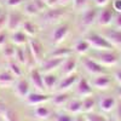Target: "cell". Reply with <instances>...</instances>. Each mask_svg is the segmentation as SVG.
<instances>
[{"mask_svg":"<svg viewBox=\"0 0 121 121\" xmlns=\"http://www.w3.org/2000/svg\"><path fill=\"white\" fill-rule=\"evenodd\" d=\"M110 1H112V0H93V4L97 7H104V6L109 5Z\"/></svg>","mask_w":121,"mask_h":121,"instance_id":"43","label":"cell"},{"mask_svg":"<svg viewBox=\"0 0 121 121\" xmlns=\"http://www.w3.org/2000/svg\"><path fill=\"white\" fill-rule=\"evenodd\" d=\"M33 3L35 4V6H36V9L39 10L40 13L44 12L45 10L47 9V5H46V3L44 1V0H33Z\"/></svg>","mask_w":121,"mask_h":121,"instance_id":"40","label":"cell"},{"mask_svg":"<svg viewBox=\"0 0 121 121\" xmlns=\"http://www.w3.org/2000/svg\"><path fill=\"white\" fill-rule=\"evenodd\" d=\"M44 1H45V3H46V1H47V0H44Z\"/></svg>","mask_w":121,"mask_h":121,"instance_id":"53","label":"cell"},{"mask_svg":"<svg viewBox=\"0 0 121 121\" xmlns=\"http://www.w3.org/2000/svg\"><path fill=\"white\" fill-rule=\"evenodd\" d=\"M28 47L30 48V51H32V53H33V56H34V58L36 60V63L39 65L45 59L46 53H47L43 41L39 39V36L29 38V40H28Z\"/></svg>","mask_w":121,"mask_h":121,"instance_id":"7","label":"cell"},{"mask_svg":"<svg viewBox=\"0 0 121 121\" xmlns=\"http://www.w3.org/2000/svg\"><path fill=\"white\" fill-rule=\"evenodd\" d=\"M73 50L74 52L78 55V56H84V55H87L90 51H91V46L88 44V41L82 36L78 39L74 43V46H73Z\"/></svg>","mask_w":121,"mask_h":121,"instance_id":"24","label":"cell"},{"mask_svg":"<svg viewBox=\"0 0 121 121\" xmlns=\"http://www.w3.org/2000/svg\"><path fill=\"white\" fill-rule=\"evenodd\" d=\"M99 7L95 6H88L81 12H79V19H78V27L82 30H88L93 24L97 23V17H98Z\"/></svg>","mask_w":121,"mask_h":121,"instance_id":"4","label":"cell"},{"mask_svg":"<svg viewBox=\"0 0 121 121\" xmlns=\"http://www.w3.org/2000/svg\"><path fill=\"white\" fill-rule=\"evenodd\" d=\"M51 99V95H48L46 92H30L26 98V103L28 105H32V107H35V105H40L45 102H50Z\"/></svg>","mask_w":121,"mask_h":121,"instance_id":"16","label":"cell"},{"mask_svg":"<svg viewBox=\"0 0 121 121\" xmlns=\"http://www.w3.org/2000/svg\"><path fill=\"white\" fill-rule=\"evenodd\" d=\"M74 50L73 47H68V46H56L53 47L51 51H47L46 57H55V58H67L68 56L74 55Z\"/></svg>","mask_w":121,"mask_h":121,"instance_id":"20","label":"cell"},{"mask_svg":"<svg viewBox=\"0 0 121 121\" xmlns=\"http://www.w3.org/2000/svg\"><path fill=\"white\" fill-rule=\"evenodd\" d=\"M99 108L102 112L104 113H109V112H112V110L115 108L116 105V99L112 96H104L99 99Z\"/></svg>","mask_w":121,"mask_h":121,"instance_id":"26","label":"cell"},{"mask_svg":"<svg viewBox=\"0 0 121 121\" xmlns=\"http://www.w3.org/2000/svg\"><path fill=\"white\" fill-rule=\"evenodd\" d=\"M84 38L88 41L91 50H113L114 46L100 34L96 32H86Z\"/></svg>","mask_w":121,"mask_h":121,"instance_id":"6","label":"cell"},{"mask_svg":"<svg viewBox=\"0 0 121 121\" xmlns=\"http://www.w3.org/2000/svg\"><path fill=\"white\" fill-rule=\"evenodd\" d=\"M75 93L81 98L92 96L93 95V87H92V85H91V82L87 79L80 76L79 81L75 85Z\"/></svg>","mask_w":121,"mask_h":121,"instance_id":"15","label":"cell"},{"mask_svg":"<svg viewBox=\"0 0 121 121\" xmlns=\"http://www.w3.org/2000/svg\"><path fill=\"white\" fill-rule=\"evenodd\" d=\"M46 5H47V7L58 6V5H59V0H47V1H46Z\"/></svg>","mask_w":121,"mask_h":121,"instance_id":"45","label":"cell"},{"mask_svg":"<svg viewBox=\"0 0 121 121\" xmlns=\"http://www.w3.org/2000/svg\"><path fill=\"white\" fill-rule=\"evenodd\" d=\"M28 76H29V82L38 92H46L45 86H44V79L43 73L40 72L39 67H35L33 69L28 70Z\"/></svg>","mask_w":121,"mask_h":121,"instance_id":"12","label":"cell"},{"mask_svg":"<svg viewBox=\"0 0 121 121\" xmlns=\"http://www.w3.org/2000/svg\"><path fill=\"white\" fill-rule=\"evenodd\" d=\"M115 12L112 7V5H107L104 7H100L98 11V17H97V24L99 27H108L110 24H113Z\"/></svg>","mask_w":121,"mask_h":121,"instance_id":"10","label":"cell"},{"mask_svg":"<svg viewBox=\"0 0 121 121\" xmlns=\"http://www.w3.org/2000/svg\"><path fill=\"white\" fill-rule=\"evenodd\" d=\"M26 0H4L3 6L7 10H12V9H17L19 6H22Z\"/></svg>","mask_w":121,"mask_h":121,"instance_id":"35","label":"cell"},{"mask_svg":"<svg viewBox=\"0 0 121 121\" xmlns=\"http://www.w3.org/2000/svg\"><path fill=\"white\" fill-rule=\"evenodd\" d=\"M112 7L115 13H121V0H112Z\"/></svg>","mask_w":121,"mask_h":121,"instance_id":"41","label":"cell"},{"mask_svg":"<svg viewBox=\"0 0 121 121\" xmlns=\"http://www.w3.org/2000/svg\"><path fill=\"white\" fill-rule=\"evenodd\" d=\"M107 121H114V120H107Z\"/></svg>","mask_w":121,"mask_h":121,"instance_id":"52","label":"cell"},{"mask_svg":"<svg viewBox=\"0 0 121 121\" xmlns=\"http://www.w3.org/2000/svg\"><path fill=\"white\" fill-rule=\"evenodd\" d=\"M43 79H44V86H45V91L46 92H53L57 88V85L59 82V76L56 74V72L52 73H45L43 74Z\"/></svg>","mask_w":121,"mask_h":121,"instance_id":"18","label":"cell"},{"mask_svg":"<svg viewBox=\"0 0 121 121\" xmlns=\"http://www.w3.org/2000/svg\"><path fill=\"white\" fill-rule=\"evenodd\" d=\"M65 110L69 114H79L82 112V99L76 98V99H70L65 104Z\"/></svg>","mask_w":121,"mask_h":121,"instance_id":"29","label":"cell"},{"mask_svg":"<svg viewBox=\"0 0 121 121\" xmlns=\"http://www.w3.org/2000/svg\"><path fill=\"white\" fill-rule=\"evenodd\" d=\"M120 58H121V56H120Z\"/></svg>","mask_w":121,"mask_h":121,"instance_id":"54","label":"cell"},{"mask_svg":"<svg viewBox=\"0 0 121 121\" xmlns=\"http://www.w3.org/2000/svg\"><path fill=\"white\" fill-rule=\"evenodd\" d=\"M52 30L50 33V43L53 47L62 45V43L68 38L70 30H72V26L68 21H63L60 23H57L52 26Z\"/></svg>","mask_w":121,"mask_h":121,"instance_id":"3","label":"cell"},{"mask_svg":"<svg viewBox=\"0 0 121 121\" xmlns=\"http://www.w3.org/2000/svg\"><path fill=\"white\" fill-rule=\"evenodd\" d=\"M69 16L68 6L58 5L55 7H47L44 12H41L36 18V23L40 26H55L65 21V18Z\"/></svg>","mask_w":121,"mask_h":121,"instance_id":"1","label":"cell"},{"mask_svg":"<svg viewBox=\"0 0 121 121\" xmlns=\"http://www.w3.org/2000/svg\"><path fill=\"white\" fill-rule=\"evenodd\" d=\"M74 121H85V119H84L82 116H79V117H78L76 120H74Z\"/></svg>","mask_w":121,"mask_h":121,"instance_id":"48","label":"cell"},{"mask_svg":"<svg viewBox=\"0 0 121 121\" xmlns=\"http://www.w3.org/2000/svg\"><path fill=\"white\" fill-rule=\"evenodd\" d=\"M7 21H9V11L7 9H5L0 15V30L7 29Z\"/></svg>","mask_w":121,"mask_h":121,"instance_id":"36","label":"cell"},{"mask_svg":"<svg viewBox=\"0 0 121 121\" xmlns=\"http://www.w3.org/2000/svg\"><path fill=\"white\" fill-rule=\"evenodd\" d=\"M3 117H4V121H19L17 113L13 109H10V108H6L4 110Z\"/></svg>","mask_w":121,"mask_h":121,"instance_id":"34","label":"cell"},{"mask_svg":"<svg viewBox=\"0 0 121 121\" xmlns=\"http://www.w3.org/2000/svg\"><path fill=\"white\" fill-rule=\"evenodd\" d=\"M69 100H70V97H69L68 91H65V92L57 91L53 96H51L50 102H51L53 105H56V107H65V104L69 102Z\"/></svg>","mask_w":121,"mask_h":121,"instance_id":"25","label":"cell"},{"mask_svg":"<svg viewBox=\"0 0 121 121\" xmlns=\"http://www.w3.org/2000/svg\"><path fill=\"white\" fill-rule=\"evenodd\" d=\"M4 10H5V7H4V6H1V5H0V15H1V12L4 11Z\"/></svg>","mask_w":121,"mask_h":121,"instance_id":"49","label":"cell"},{"mask_svg":"<svg viewBox=\"0 0 121 121\" xmlns=\"http://www.w3.org/2000/svg\"><path fill=\"white\" fill-rule=\"evenodd\" d=\"M88 6H90V0H72V7L78 13Z\"/></svg>","mask_w":121,"mask_h":121,"instance_id":"33","label":"cell"},{"mask_svg":"<svg viewBox=\"0 0 121 121\" xmlns=\"http://www.w3.org/2000/svg\"><path fill=\"white\" fill-rule=\"evenodd\" d=\"M9 11V21H7V30L10 33L15 32L17 29H21L26 16L22 11H17V10H7Z\"/></svg>","mask_w":121,"mask_h":121,"instance_id":"8","label":"cell"},{"mask_svg":"<svg viewBox=\"0 0 121 121\" xmlns=\"http://www.w3.org/2000/svg\"><path fill=\"white\" fill-rule=\"evenodd\" d=\"M102 34L108 41L112 44L114 47L116 46H121V29H117V28H109V29H105Z\"/></svg>","mask_w":121,"mask_h":121,"instance_id":"19","label":"cell"},{"mask_svg":"<svg viewBox=\"0 0 121 121\" xmlns=\"http://www.w3.org/2000/svg\"><path fill=\"white\" fill-rule=\"evenodd\" d=\"M119 96H120V98H121V87L119 88Z\"/></svg>","mask_w":121,"mask_h":121,"instance_id":"50","label":"cell"},{"mask_svg":"<svg viewBox=\"0 0 121 121\" xmlns=\"http://www.w3.org/2000/svg\"><path fill=\"white\" fill-rule=\"evenodd\" d=\"M16 76L5 67L0 69V87H11L16 81Z\"/></svg>","mask_w":121,"mask_h":121,"instance_id":"22","label":"cell"},{"mask_svg":"<svg viewBox=\"0 0 121 121\" xmlns=\"http://www.w3.org/2000/svg\"><path fill=\"white\" fill-rule=\"evenodd\" d=\"M22 12L24 13V16H27V17H38L39 15H40V12H39V10L36 9V6H35V4L33 3V0H26V1L23 3V5H22Z\"/></svg>","mask_w":121,"mask_h":121,"instance_id":"28","label":"cell"},{"mask_svg":"<svg viewBox=\"0 0 121 121\" xmlns=\"http://www.w3.org/2000/svg\"><path fill=\"white\" fill-rule=\"evenodd\" d=\"M3 4H4V0H0V5L3 6Z\"/></svg>","mask_w":121,"mask_h":121,"instance_id":"51","label":"cell"},{"mask_svg":"<svg viewBox=\"0 0 121 121\" xmlns=\"http://www.w3.org/2000/svg\"><path fill=\"white\" fill-rule=\"evenodd\" d=\"M0 52H1V56L5 62L12 60L15 59V56H16V45H13L11 41H9L6 45L0 47Z\"/></svg>","mask_w":121,"mask_h":121,"instance_id":"27","label":"cell"},{"mask_svg":"<svg viewBox=\"0 0 121 121\" xmlns=\"http://www.w3.org/2000/svg\"><path fill=\"white\" fill-rule=\"evenodd\" d=\"M113 82V79L108 74H100V75H96L93 76V79L91 80V85L92 87L99 90V91H105L108 88H110Z\"/></svg>","mask_w":121,"mask_h":121,"instance_id":"17","label":"cell"},{"mask_svg":"<svg viewBox=\"0 0 121 121\" xmlns=\"http://www.w3.org/2000/svg\"><path fill=\"white\" fill-rule=\"evenodd\" d=\"M10 41V32L7 29L0 30V47H3Z\"/></svg>","mask_w":121,"mask_h":121,"instance_id":"37","label":"cell"},{"mask_svg":"<svg viewBox=\"0 0 121 121\" xmlns=\"http://www.w3.org/2000/svg\"><path fill=\"white\" fill-rule=\"evenodd\" d=\"M79 63L86 72L92 75H100V74H107V69L105 67H103L102 64H99L97 60H95L92 57H90L88 55H84L79 57Z\"/></svg>","mask_w":121,"mask_h":121,"instance_id":"5","label":"cell"},{"mask_svg":"<svg viewBox=\"0 0 121 121\" xmlns=\"http://www.w3.org/2000/svg\"><path fill=\"white\" fill-rule=\"evenodd\" d=\"M80 79V75L79 73H73V74H69V75H65V76H62L59 79V82L57 85V91H62V92H65V91H69L70 88H73L76 82L79 81Z\"/></svg>","mask_w":121,"mask_h":121,"instance_id":"14","label":"cell"},{"mask_svg":"<svg viewBox=\"0 0 121 121\" xmlns=\"http://www.w3.org/2000/svg\"><path fill=\"white\" fill-rule=\"evenodd\" d=\"M79 56L76 53L72 55V56H68L67 58H64L62 65L58 70H60V75L65 76L69 74H73L78 72V67H79Z\"/></svg>","mask_w":121,"mask_h":121,"instance_id":"9","label":"cell"},{"mask_svg":"<svg viewBox=\"0 0 121 121\" xmlns=\"http://www.w3.org/2000/svg\"><path fill=\"white\" fill-rule=\"evenodd\" d=\"M29 36L23 32L22 29H17L15 32L10 33V41L16 46H24L28 44Z\"/></svg>","mask_w":121,"mask_h":121,"instance_id":"21","label":"cell"},{"mask_svg":"<svg viewBox=\"0 0 121 121\" xmlns=\"http://www.w3.org/2000/svg\"><path fill=\"white\" fill-rule=\"evenodd\" d=\"M103 67H115L119 62V55L113 50H93L87 53Z\"/></svg>","mask_w":121,"mask_h":121,"instance_id":"2","label":"cell"},{"mask_svg":"<svg viewBox=\"0 0 121 121\" xmlns=\"http://www.w3.org/2000/svg\"><path fill=\"white\" fill-rule=\"evenodd\" d=\"M113 24H114V28L121 29V13H115Z\"/></svg>","mask_w":121,"mask_h":121,"instance_id":"42","label":"cell"},{"mask_svg":"<svg viewBox=\"0 0 121 121\" xmlns=\"http://www.w3.org/2000/svg\"><path fill=\"white\" fill-rule=\"evenodd\" d=\"M74 120L75 119L69 113H59L55 115V119H53V121H74Z\"/></svg>","mask_w":121,"mask_h":121,"instance_id":"38","label":"cell"},{"mask_svg":"<svg viewBox=\"0 0 121 121\" xmlns=\"http://www.w3.org/2000/svg\"><path fill=\"white\" fill-rule=\"evenodd\" d=\"M4 67H5V60H4V58L1 56V52H0V69L4 68Z\"/></svg>","mask_w":121,"mask_h":121,"instance_id":"47","label":"cell"},{"mask_svg":"<svg viewBox=\"0 0 121 121\" xmlns=\"http://www.w3.org/2000/svg\"><path fill=\"white\" fill-rule=\"evenodd\" d=\"M85 121H107V119L99 114H93V113H87L85 116Z\"/></svg>","mask_w":121,"mask_h":121,"instance_id":"39","label":"cell"},{"mask_svg":"<svg viewBox=\"0 0 121 121\" xmlns=\"http://www.w3.org/2000/svg\"><path fill=\"white\" fill-rule=\"evenodd\" d=\"M30 82L29 80L24 76L21 78H17L16 81L13 84V91H15V95L18 96L19 98H26L29 93H30Z\"/></svg>","mask_w":121,"mask_h":121,"instance_id":"13","label":"cell"},{"mask_svg":"<svg viewBox=\"0 0 121 121\" xmlns=\"http://www.w3.org/2000/svg\"><path fill=\"white\" fill-rule=\"evenodd\" d=\"M34 115L40 120H47L50 116H51V110H50L47 107L40 104V105H36V108L34 109Z\"/></svg>","mask_w":121,"mask_h":121,"instance_id":"31","label":"cell"},{"mask_svg":"<svg viewBox=\"0 0 121 121\" xmlns=\"http://www.w3.org/2000/svg\"><path fill=\"white\" fill-rule=\"evenodd\" d=\"M21 29L29 38L38 36V34H39V24L36 23V21H32V19H27L26 18L22 27H21Z\"/></svg>","mask_w":121,"mask_h":121,"instance_id":"23","label":"cell"},{"mask_svg":"<svg viewBox=\"0 0 121 121\" xmlns=\"http://www.w3.org/2000/svg\"><path fill=\"white\" fill-rule=\"evenodd\" d=\"M114 78L115 80L119 82V85L121 86V69H116L115 72H114Z\"/></svg>","mask_w":121,"mask_h":121,"instance_id":"44","label":"cell"},{"mask_svg":"<svg viewBox=\"0 0 121 121\" xmlns=\"http://www.w3.org/2000/svg\"><path fill=\"white\" fill-rule=\"evenodd\" d=\"M5 68L7 70H10L16 78H21L23 76V65H21L17 60L12 59V60H7V62H5Z\"/></svg>","mask_w":121,"mask_h":121,"instance_id":"30","label":"cell"},{"mask_svg":"<svg viewBox=\"0 0 121 121\" xmlns=\"http://www.w3.org/2000/svg\"><path fill=\"white\" fill-rule=\"evenodd\" d=\"M96 107V99L92 96L85 97L82 99V112L85 113H92V110Z\"/></svg>","mask_w":121,"mask_h":121,"instance_id":"32","label":"cell"},{"mask_svg":"<svg viewBox=\"0 0 121 121\" xmlns=\"http://www.w3.org/2000/svg\"><path fill=\"white\" fill-rule=\"evenodd\" d=\"M64 58H55V57H45V59L40 63L38 67L40 69V72L43 74L45 73H52L56 72L60 68Z\"/></svg>","mask_w":121,"mask_h":121,"instance_id":"11","label":"cell"},{"mask_svg":"<svg viewBox=\"0 0 121 121\" xmlns=\"http://www.w3.org/2000/svg\"><path fill=\"white\" fill-rule=\"evenodd\" d=\"M59 5L69 6V5H72V0H59Z\"/></svg>","mask_w":121,"mask_h":121,"instance_id":"46","label":"cell"}]
</instances>
